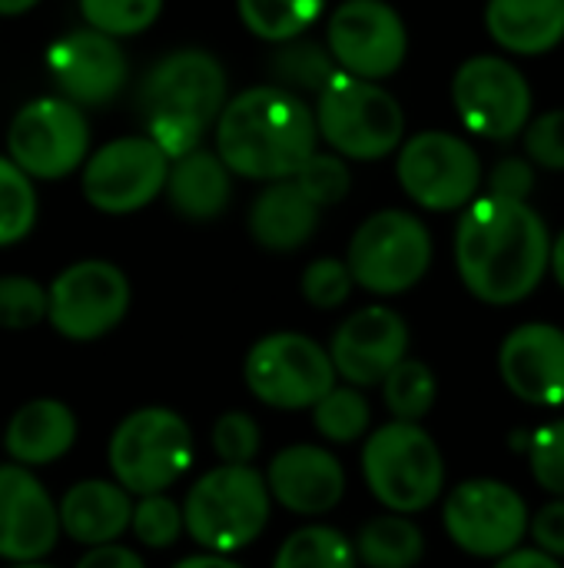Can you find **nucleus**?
<instances>
[{"label":"nucleus","instance_id":"obj_11","mask_svg":"<svg viewBox=\"0 0 564 568\" xmlns=\"http://www.w3.org/2000/svg\"><path fill=\"white\" fill-rule=\"evenodd\" d=\"M396 180L402 193L429 210H465L482 186V160L475 146L449 130H422L402 140L396 150Z\"/></svg>","mask_w":564,"mask_h":568},{"label":"nucleus","instance_id":"obj_7","mask_svg":"<svg viewBox=\"0 0 564 568\" xmlns=\"http://www.w3.org/2000/svg\"><path fill=\"white\" fill-rule=\"evenodd\" d=\"M110 476L133 499L173 489L193 469V429L170 406H143L120 419L106 446Z\"/></svg>","mask_w":564,"mask_h":568},{"label":"nucleus","instance_id":"obj_8","mask_svg":"<svg viewBox=\"0 0 564 568\" xmlns=\"http://www.w3.org/2000/svg\"><path fill=\"white\" fill-rule=\"evenodd\" d=\"M346 266L352 283L372 296H402L432 266V233L409 210H379L349 240Z\"/></svg>","mask_w":564,"mask_h":568},{"label":"nucleus","instance_id":"obj_10","mask_svg":"<svg viewBox=\"0 0 564 568\" xmlns=\"http://www.w3.org/2000/svg\"><path fill=\"white\" fill-rule=\"evenodd\" d=\"M452 106L459 123L482 140H519L535 110V93L522 67L502 53H475L452 73Z\"/></svg>","mask_w":564,"mask_h":568},{"label":"nucleus","instance_id":"obj_42","mask_svg":"<svg viewBox=\"0 0 564 568\" xmlns=\"http://www.w3.org/2000/svg\"><path fill=\"white\" fill-rule=\"evenodd\" d=\"M535 190V166L525 156H502L489 170V193L505 200H529Z\"/></svg>","mask_w":564,"mask_h":568},{"label":"nucleus","instance_id":"obj_49","mask_svg":"<svg viewBox=\"0 0 564 568\" xmlns=\"http://www.w3.org/2000/svg\"><path fill=\"white\" fill-rule=\"evenodd\" d=\"M10 568H53V566H47V562H20V566H10Z\"/></svg>","mask_w":564,"mask_h":568},{"label":"nucleus","instance_id":"obj_14","mask_svg":"<svg viewBox=\"0 0 564 568\" xmlns=\"http://www.w3.org/2000/svg\"><path fill=\"white\" fill-rule=\"evenodd\" d=\"M326 50L342 73L382 83L409 57L402 13L386 0H342L326 23Z\"/></svg>","mask_w":564,"mask_h":568},{"label":"nucleus","instance_id":"obj_15","mask_svg":"<svg viewBox=\"0 0 564 568\" xmlns=\"http://www.w3.org/2000/svg\"><path fill=\"white\" fill-rule=\"evenodd\" d=\"M170 160L150 136H120L83 160V200L106 216L146 210L166 186Z\"/></svg>","mask_w":564,"mask_h":568},{"label":"nucleus","instance_id":"obj_39","mask_svg":"<svg viewBox=\"0 0 564 568\" xmlns=\"http://www.w3.org/2000/svg\"><path fill=\"white\" fill-rule=\"evenodd\" d=\"M299 290H302V300L312 310H339L342 303H349L356 283H352V273H349L346 260L319 256L302 270Z\"/></svg>","mask_w":564,"mask_h":568},{"label":"nucleus","instance_id":"obj_32","mask_svg":"<svg viewBox=\"0 0 564 568\" xmlns=\"http://www.w3.org/2000/svg\"><path fill=\"white\" fill-rule=\"evenodd\" d=\"M379 386H382V399L389 413L399 423H422L432 413L435 396H439L435 373L422 359H412V356H406Z\"/></svg>","mask_w":564,"mask_h":568},{"label":"nucleus","instance_id":"obj_4","mask_svg":"<svg viewBox=\"0 0 564 568\" xmlns=\"http://www.w3.org/2000/svg\"><path fill=\"white\" fill-rule=\"evenodd\" d=\"M186 536L213 556H233L253 546L273 516V496L256 466H213L183 499Z\"/></svg>","mask_w":564,"mask_h":568},{"label":"nucleus","instance_id":"obj_38","mask_svg":"<svg viewBox=\"0 0 564 568\" xmlns=\"http://www.w3.org/2000/svg\"><path fill=\"white\" fill-rule=\"evenodd\" d=\"M213 453L226 466H253V459L263 449V433L259 423L243 413V409H226L213 423Z\"/></svg>","mask_w":564,"mask_h":568},{"label":"nucleus","instance_id":"obj_41","mask_svg":"<svg viewBox=\"0 0 564 568\" xmlns=\"http://www.w3.org/2000/svg\"><path fill=\"white\" fill-rule=\"evenodd\" d=\"M522 146L535 170L564 173V106L532 116L522 130Z\"/></svg>","mask_w":564,"mask_h":568},{"label":"nucleus","instance_id":"obj_6","mask_svg":"<svg viewBox=\"0 0 564 568\" xmlns=\"http://www.w3.org/2000/svg\"><path fill=\"white\" fill-rule=\"evenodd\" d=\"M362 479L386 513L416 516L445 489V459L439 443L419 423H386L362 446Z\"/></svg>","mask_w":564,"mask_h":568},{"label":"nucleus","instance_id":"obj_25","mask_svg":"<svg viewBox=\"0 0 564 568\" xmlns=\"http://www.w3.org/2000/svg\"><path fill=\"white\" fill-rule=\"evenodd\" d=\"M482 20L512 57H545L564 43V0H489Z\"/></svg>","mask_w":564,"mask_h":568},{"label":"nucleus","instance_id":"obj_26","mask_svg":"<svg viewBox=\"0 0 564 568\" xmlns=\"http://www.w3.org/2000/svg\"><path fill=\"white\" fill-rule=\"evenodd\" d=\"M163 193L183 220L206 223L226 213L233 196V173L216 156V150L196 146L186 156L170 160Z\"/></svg>","mask_w":564,"mask_h":568},{"label":"nucleus","instance_id":"obj_35","mask_svg":"<svg viewBox=\"0 0 564 568\" xmlns=\"http://www.w3.org/2000/svg\"><path fill=\"white\" fill-rule=\"evenodd\" d=\"M130 532L146 549H170L186 532L183 529V509L166 493L136 496L133 513H130Z\"/></svg>","mask_w":564,"mask_h":568},{"label":"nucleus","instance_id":"obj_40","mask_svg":"<svg viewBox=\"0 0 564 568\" xmlns=\"http://www.w3.org/2000/svg\"><path fill=\"white\" fill-rule=\"evenodd\" d=\"M525 449H529L535 483L555 499H564V419L535 429L525 439Z\"/></svg>","mask_w":564,"mask_h":568},{"label":"nucleus","instance_id":"obj_5","mask_svg":"<svg viewBox=\"0 0 564 568\" xmlns=\"http://www.w3.org/2000/svg\"><path fill=\"white\" fill-rule=\"evenodd\" d=\"M312 116L319 140L346 163L386 160L406 140L402 103L382 83L342 70H336L332 80L316 93Z\"/></svg>","mask_w":564,"mask_h":568},{"label":"nucleus","instance_id":"obj_1","mask_svg":"<svg viewBox=\"0 0 564 568\" xmlns=\"http://www.w3.org/2000/svg\"><path fill=\"white\" fill-rule=\"evenodd\" d=\"M552 256V233L529 200L475 196L455 226V270L462 286L489 306L532 296Z\"/></svg>","mask_w":564,"mask_h":568},{"label":"nucleus","instance_id":"obj_12","mask_svg":"<svg viewBox=\"0 0 564 568\" xmlns=\"http://www.w3.org/2000/svg\"><path fill=\"white\" fill-rule=\"evenodd\" d=\"M130 280L110 260H80L47 286V323L70 343L110 336L130 313Z\"/></svg>","mask_w":564,"mask_h":568},{"label":"nucleus","instance_id":"obj_22","mask_svg":"<svg viewBox=\"0 0 564 568\" xmlns=\"http://www.w3.org/2000/svg\"><path fill=\"white\" fill-rule=\"evenodd\" d=\"M130 513L133 496L113 479H83L57 503L60 532L83 549L120 542V536L130 532Z\"/></svg>","mask_w":564,"mask_h":568},{"label":"nucleus","instance_id":"obj_45","mask_svg":"<svg viewBox=\"0 0 564 568\" xmlns=\"http://www.w3.org/2000/svg\"><path fill=\"white\" fill-rule=\"evenodd\" d=\"M495 568H562V566H558V559L545 556L542 549H515V552L502 556Z\"/></svg>","mask_w":564,"mask_h":568},{"label":"nucleus","instance_id":"obj_3","mask_svg":"<svg viewBox=\"0 0 564 568\" xmlns=\"http://www.w3.org/2000/svg\"><path fill=\"white\" fill-rule=\"evenodd\" d=\"M226 106V70L199 47H180L156 60L136 90V113L143 136H150L166 160L196 150L206 130L216 126Z\"/></svg>","mask_w":564,"mask_h":568},{"label":"nucleus","instance_id":"obj_19","mask_svg":"<svg viewBox=\"0 0 564 568\" xmlns=\"http://www.w3.org/2000/svg\"><path fill=\"white\" fill-rule=\"evenodd\" d=\"M60 516L53 496L17 463L0 466V559L10 566L43 562L60 542Z\"/></svg>","mask_w":564,"mask_h":568},{"label":"nucleus","instance_id":"obj_23","mask_svg":"<svg viewBox=\"0 0 564 568\" xmlns=\"http://www.w3.org/2000/svg\"><path fill=\"white\" fill-rule=\"evenodd\" d=\"M80 423L73 409L60 399L40 396L13 409L7 429H3V449L10 463L23 469H43L57 459H63L76 443Z\"/></svg>","mask_w":564,"mask_h":568},{"label":"nucleus","instance_id":"obj_48","mask_svg":"<svg viewBox=\"0 0 564 568\" xmlns=\"http://www.w3.org/2000/svg\"><path fill=\"white\" fill-rule=\"evenodd\" d=\"M40 0H0V17H20L27 10H33Z\"/></svg>","mask_w":564,"mask_h":568},{"label":"nucleus","instance_id":"obj_33","mask_svg":"<svg viewBox=\"0 0 564 568\" xmlns=\"http://www.w3.org/2000/svg\"><path fill=\"white\" fill-rule=\"evenodd\" d=\"M33 223H37L33 180L10 156H0V250L27 240Z\"/></svg>","mask_w":564,"mask_h":568},{"label":"nucleus","instance_id":"obj_16","mask_svg":"<svg viewBox=\"0 0 564 568\" xmlns=\"http://www.w3.org/2000/svg\"><path fill=\"white\" fill-rule=\"evenodd\" d=\"M442 523L462 552L475 559H502L525 539L529 506L509 483L469 479L445 496Z\"/></svg>","mask_w":564,"mask_h":568},{"label":"nucleus","instance_id":"obj_21","mask_svg":"<svg viewBox=\"0 0 564 568\" xmlns=\"http://www.w3.org/2000/svg\"><path fill=\"white\" fill-rule=\"evenodd\" d=\"M499 373L512 396L532 406L564 403V329L552 323H522L499 349Z\"/></svg>","mask_w":564,"mask_h":568},{"label":"nucleus","instance_id":"obj_36","mask_svg":"<svg viewBox=\"0 0 564 568\" xmlns=\"http://www.w3.org/2000/svg\"><path fill=\"white\" fill-rule=\"evenodd\" d=\"M47 323V286L30 276H0V329L23 333Z\"/></svg>","mask_w":564,"mask_h":568},{"label":"nucleus","instance_id":"obj_30","mask_svg":"<svg viewBox=\"0 0 564 568\" xmlns=\"http://www.w3.org/2000/svg\"><path fill=\"white\" fill-rule=\"evenodd\" d=\"M273 568H359V559L346 532L312 523L286 536Z\"/></svg>","mask_w":564,"mask_h":568},{"label":"nucleus","instance_id":"obj_20","mask_svg":"<svg viewBox=\"0 0 564 568\" xmlns=\"http://www.w3.org/2000/svg\"><path fill=\"white\" fill-rule=\"evenodd\" d=\"M273 503H279L293 516H326L346 496V469L326 446L296 443L273 456L263 473Z\"/></svg>","mask_w":564,"mask_h":568},{"label":"nucleus","instance_id":"obj_43","mask_svg":"<svg viewBox=\"0 0 564 568\" xmlns=\"http://www.w3.org/2000/svg\"><path fill=\"white\" fill-rule=\"evenodd\" d=\"M539 549L552 559H564V499H555L548 506H542L535 513V519L529 523Z\"/></svg>","mask_w":564,"mask_h":568},{"label":"nucleus","instance_id":"obj_17","mask_svg":"<svg viewBox=\"0 0 564 568\" xmlns=\"http://www.w3.org/2000/svg\"><path fill=\"white\" fill-rule=\"evenodd\" d=\"M409 356V323L392 306H362L332 333L336 379L356 389L379 386Z\"/></svg>","mask_w":564,"mask_h":568},{"label":"nucleus","instance_id":"obj_37","mask_svg":"<svg viewBox=\"0 0 564 568\" xmlns=\"http://www.w3.org/2000/svg\"><path fill=\"white\" fill-rule=\"evenodd\" d=\"M293 180L319 210L342 203L349 196V190H352L349 163L342 156H336V153H319V150L302 163V170Z\"/></svg>","mask_w":564,"mask_h":568},{"label":"nucleus","instance_id":"obj_44","mask_svg":"<svg viewBox=\"0 0 564 568\" xmlns=\"http://www.w3.org/2000/svg\"><path fill=\"white\" fill-rule=\"evenodd\" d=\"M73 568H146L140 552L120 542H106V546H93L80 556V562Z\"/></svg>","mask_w":564,"mask_h":568},{"label":"nucleus","instance_id":"obj_47","mask_svg":"<svg viewBox=\"0 0 564 568\" xmlns=\"http://www.w3.org/2000/svg\"><path fill=\"white\" fill-rule=\"evenodd\" d=\"M548 266H552V273H555V280H558V286L564 290V230L552 240V256H548Z\"/></svg>","mask_w":564,"mask_h":568},{"label":"nucleus","instance_id":"obj_2","mask_svg":"<svg viewBox=\"0 0 564 568\" xmlns=\"http://www.w3.org/2000/svg\"><path fill=\"white\" fill-rule=\"evenodd\" d=\"M316 150L312 106L273 83L236 93L216 120V156L246 180H293Z\"/></svg>","mask_w":564,"mask_h":568},{"label":"nucleus","instance_id":"obj_29","mask_svg":"<svg viewBox=\"0 0 564 568\" xmlns=\"http://www.w3.org/2000/svg\"><path fill=\"white\" fill-rule=\"evenodd\" d=\"M236 13L253 37L286 43L322 20L326 0H236Z\"/></svg>","mask_w":564,"mask_h":568},{"label":"nucleus","instance_id":"obj_13","mask_svg":"<svg viewBox=\"0 0 564 568\" xmlns=\"http://www.w3.org/2000/svg\"><path fill=\"white\" fill-rule=\"evenodd\" d=\"M7 156L30 180H63L90 156L86 113L63 97L23 103L7 130Z\"/></svg>","mask_w":564,"mask_h":568},{"label":"nucleus","instance_id":"obj_31","mask_svg":"<svg viewBox=\"0 0 564 568\" xmlns=\"http://www.w3.org/2000/svg\"><path fill=\"white\" fill-rule=\"evenodd\" d=\"M309 413H312L316 433L336 446L359 443L362 436H369V426H372V406L362 396V389H356V386L336 383Z\"/></svg>","mask_w":564,"mask_h":568},{"label":"nucleus","instance_id":"obj_9","mask_svg":"<svg viewBox=\"0 0 564 568\" xmlns=\"http://www.w3.org/2000/svg\"><path fill=\"white\" fill-rule=\"evenodd\" d=\"M243 379L253 399L279 413L312 409L339 383L329 349L293 329L256 339L243 359Z\"/></svg>","mask_w":564,"mask_h":568},{"label":"nucleus","instance_id":"obj_34","mask_svg":"<svg viewBox=\"0 0 564 568\" xmlns=\"http://www.w3.org/2000/svg\"><path fill=\"white\" fill-rule=\"evenodd\" d=\"M80 13L90 30L120 40L150 30L163 13V0H80Z\"/></svg>","mask_w":564,"mask_h":568},{"label":"nucleus","instance_id":"obj_18","mask_svg":"<svg viewBox=\"0 0 564 568\" xmlns=\"http://www.w3.org/2000/svg\"><path fill=\"white\" fill-rule=\"evenodd\" d=\"M47 70L60 97L76 103L80 110L110 103L130 77L120 40L90 27L70 30L53 40L47 50Z\"/></svg>","mask_w":564,"mask_h":568},{"label":"nucleus","instance_id":"obj_24","mask_svg":"<svg viewBox=\"0 0 564 568\" xmlns=\"http://www.w3.org/2000/svg\"><path fill=\"white\" fill-rule=\"evenodd\" d=\"M322 210L296 186V180L266 183L249 206V236L269 253H296L319 230Z\"/></svg>","mask_w":564,"mask_h":568},{"label":"nucleus","instance_id":"obj_28","mask_svg":"<svg viewBox=\"0 0 564 568\" xmlns=\"http://www.w3.org/2000/svg\"><path fill=\"white\" fill-rule=\"evenodd\" d=\"M336 60L326 50V43L309 40V37H296L286 43H276V50L269 53V77L273 87H283L289 93H319L332 73H336Z\"/></svg>","mask_w":564,"mask_h":568},{"label":"nucleus","instance_id":"obj_27","mask_svg":"<svg viewBox=\"0 0 564 568\" xmlns=\"http://www.w3.org/2000/svg\"><path fill=\"white\" fill-rule=\"evenodd\" d=\"M352 549L366 568H416L425 556V536L409 516L386 513L359 529Z\"/></svg>","mask_w":564,"mask_h":568},{"label":"nucleus","instance_id":"obj_46","mask_svg":"<svg viewBox=\"0 0 564 568\" xmlns=\"http://www.w3.org/2000/svg\"><path fill=\"white\" fill-rule=\"evenodd\" d=\"M173 568H243L239 562H233L229 556H213V552H199V556H189L183 562H176Z\"/></svg>","mask_w":564,"mask_h":568}]
</instances>
